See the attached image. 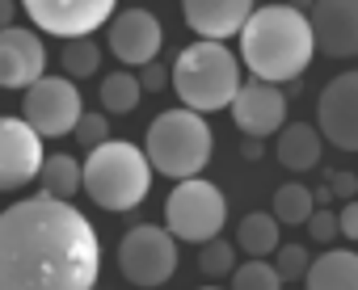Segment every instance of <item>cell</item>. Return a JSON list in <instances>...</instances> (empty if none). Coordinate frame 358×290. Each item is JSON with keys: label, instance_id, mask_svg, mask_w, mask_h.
<instances>
[{"label": "cell", "instance_id": "277c9868", "mask_svg": "<svg viewBox=\"0 0 358 290\" xmlns=\"http://www.w3.org/2000/svg\"><path fill=\"white\" fill-rule=\"evenodd\" d=\"M169 80H173V93L182 97L186 109L215 114V109H228V101L241 89V59L224 43L199 38L186 51H177Z\"/></svg>", "mask_w": 358, "mask_h": 290}, {"label": "cell", "instance_id": "f1b7e54d", "mask_svg": "<svg viewBox=\"0 0 358 290\" xmlns=\"http://www.w3.org/2000/svg\"><path fill=\"white\" fill-rule=\"evenodd\" d=\"M135 80H139V89H143V93H160V89L169 84V68H164V63H156V59H148V63H139V68H135Z\"/></svg>", "mask_w": 358, "mask_h": 290}, {"label": "cell", "instance_id": "ac0fdd59", "mask_svg": "<svg viewBox=\"0 0 358 290\" xmlns=\"http://www.w3.org/2000/svg\"><path fill=\"white\" fill-rule=\"evenodd\" d=\"M303 282L312 290H354L358 286V257L350 248H333V252L308 261Z\"/></svg>", "mask_w": 358, "mask_h": 290}, {"label": "cell", "instance_id": "ba28073f", "mask_svg": "<svg viewBox=\"0 0 358 290\" xmlns=\"http://www.w3.org/2000/svg\"><path fill=\"white\" fill-rule=\"evenodd\" d=\"M80 89L72 84V76H38L26 97H22V118L43 135V139H59L72 135L76 118H80Z\"/></svg>", "mask_w": 358, "mask_h": 290}, {"label": "cell", "instance_id": "3957f363", "mask_svg": "<svg viewBox=\"0 0 358 290\" xmlns=\"http://www.w3.org/2000/svg\"><path fill=\"white\" fill-rule=\"evenodd\" d=\"M80 190L101 211H114V215L135 211L152 190V165L135 143L101 139L97 148H89V156L80 165Z\"/></svg>", "mask_w": 358, "mask_h": 290}, {"label": "cell", "instance_id": "4fadbf2b", "mask_svg": "<svg viewBox=\"0 0 358 290\" xmlns=\"http://www.w3.org/2000/svg\"><path fill=\"white\" fill-rule=\"evenodd\" d=\"M232 109V122L241 135H253V139H270L282 122H287V93L270 80H241L236 97L228 101Z\"/></svg>", "mask_w": 358, "mask_h": 290}, {"label": "cell", "instance_id": "7402d4cb", "mask_svg": "<svg viewBox=\"0 0 358 290\" xmlns=\"http://www.w3.org/2000/svg\"><path fill=\"white\" fill-rule=\"evenodd\" d=\"M312 190L308 185H299V181H291V185H282L278 194H274V206H270V215L278 219V227H303V219L312 215Z\"/></svg>", "mask_w": 358, "mask_h": 290}, {"label": "cell", "instance_id": "5bb4252c", "mask_svg": "<svg viewBox=\"0 0 358 290\" xmlns=\"http://www.w3.org/2000/svg\"><path fill=\"white\" fill-rule=\"evenodd\" d=\"M312 47L329 59H354L358 51V0H312Z\"/></svg>", "mask_w": 358, "mask_h": 290}, {"label": "cell", "instance_id": "8992f818", "mask_svg": "<svg viewBox=\"0 0 358 290\" xmlns=\"http://www.w3.org/2000/svg\"><path fill=\"white\" fill-rule=\"evenodd\" d=\"M164 223L173 231V240L186 244H203L211 236L224 231L228 223V198L220 185L203 181V177H182L173 185L169 202H164Z\"/></svg>", "mask_w": 358, "mask_h": 290}, {"label": "cell", "instance_id": "44dd1931", "mask_svg": "<svg viewBox=\"0 0 358 290\" xmlns=\"http://www.w3.org/2000/svg\"><path fill=\"white\" fill-rule=\"evenodd\" d=\"M97 93H101V109H106V114H131V109L139 105V97H143L135 72H110Z\"/></svg>", "mask_w": 358, "mask_h": 290}, {"label": "cell", "instance_id": "f546056e", "mask_svg": "<svg viewBox=\"0 0 358 290\" xmlns=\"http://www.w3.org/2000/svg\"><path fill=\"white\" fill-rule=\"evenodd\" d=\"M337 231H341L345 240L358 236V206H354V198H345V206L337 211Z\"/></svg>", "mask_w": 358, "mask_h": 290}, {"label": "cell", "instance_id": "7a4b0ae2", "mask_svg": "<svg viewBox=\"0 0 358 290\" xmlns=\"http://www.w3.org/2000/svg\"><path fill=\"white\" fill-rule=\"evenodd\" d=\"M316 59L308 13L291 5H262L241 26V63L270 84L299 80Z\"/></svg>", "mask_w": 358, "mask_h": 290}, {"label": "cell", "instance_id": "d6986e66", "mask_svg": "<svg viewBox=\"0 0 358 290\" xmlns=\"http://www.w3.org/2000/svg\"><path fill=\"white\" fill-rule=\"evenodd\" d=\"M38 185H43V194L72 202V194H80V165L68 152H47L43 169H38Z\"/></svg>", "mask_w": 358, "mask_h": 290}, {"label": "cell", "instance_id": "4316f807", "mask_svg": "<svg viewBox=\"0 0 358 290\" xmlns=\"http://www.w3.org/2000/svg\"><path fill=\"white\" fill-rule=\"evenodd\" d=\"M72 135H76V143H80V148L89 152V148H97L101 139H110V118H106L101 109H80V118H76Z\"/></svg>", "mask_w": 358, "mask_h": 290}, {"label": "cell", "instance_id": "5b68a950", "mask_svg": "<svg viewBox=\"0 0 358 290\" xmlns=\"http://www.w3.org/2000/svg\"><path fill=\"white\" fill-rule=\"evenodd\" d=\"M215 152V135L203 122L199 109H164L148 122V139H143V156L156 173L182 181V177H199L207 169Z\"/></svg>", "mask_w": 358, "mask_h": 290}, {"label": "cell", "instance_id": "52a82bcc", "mask_svg": "<svg viewBox=\"0 0 358 290\" xmlns=\"http://www.w3.org/2000/svg\"><path fill=\"white\" fill-rule=\"evenodd\" d=\"M118 269L135 286H160L177 273V240L169 227H131L118 240Z\"/></svg>", "mask_w": 358, "mask_h": 290}, {"label": "cell", "instance_id": "ffe728a7", "mask_svg": "<svg viewBox=\"0 0 358 290\" xmlns=\"http://www.w3.org/2000/svg\"><path fill=\"white\" fill-rule=\"evenodd\" d=\"M278 219L270 215V211H249L245 219H241V227H236V244H241V252H249V257H270L274 248H278Z\"/></svg>", "mask_w": 358, "mask_h": 290}, {"label": "cell", "instance_id": "7c38bea8", "mask_svg": "<svg viewBox=\"0 0 358 290\" xmlns=\"http://www.w3.org/2000/svg\"><path fill=\"white\" fill-rule=\"evenodd\" d=\"M316 122H320L316 126L320 139H329L333 148H341V152L358 148V76L354 72H341L320 89Z\"/></svg>", "mask_w": 358, "mask_h": 290}, {"label": "cell", "instance_id": "cb8c5ba5", "mask_svg": "<svg viewBox=\"0 0 358 290\" xmlns=\"http://www.w3.org/2000/svg\"><path fill=\"white\" fill-rule=\"evenodd\" d=\"M199 248H203V252H199V273H203V277H228V273L236 269V248H232L228 240L211 236V240H203Z\"/></svg>", "mask_w": 358, "mask_h": 290}, {"label": "cell", "instance_id": "d590c367", "mask_svg": "<svg viewBox=\"0 0 358 290\" xmlns=\"http://www.w3.org/2000/svg\"><path fill=\"white\" fill-rule=\"evenodd\" d=\"M131 5H139V0H131Z\"/></svg>", "mask_w": 358, "mask_h": 290}, {"label": "cell", "instance_id": "9a60e30c", "mask_svg": "<svg viewBox=\"0 0 358 290\" xmlns=\"http://www.w3.org/2000/svg\"><path fill=\"white\" fill-rule=\"evenodd\" d=\"M47 72V47L26 26L0 30V89H30Z\"/></svg>", "mask_w": 358, "mask_h": 290}, {"label": "cell", "instance_id": "484cf974", "mask_svg": "<svg viewBox=\"0 0 358 290\" xmlns=\"http://www.w3.org/2000/svg\"><path fill=\"white\" fill-rule=\"evenodd\" d=\"M308 261H312V252H308L303 244H282V240H278V248H274V269H278L282 282H303Z\"/></svg>", "mask_w": 358, "mask_h": 290}, {"label": "cell", "instance_id": "1f68e13d", "mask_svg": "<svg viewBox=\"0 0 358 290\" xmlns=\"http://www.w3.org/2000/svg\"><path fill=\"white\" fill-rule=\"evenodd\" d=\"M262 143H266V139H253V135H245V143H241V156H245V160H262Z\"/></svg>", "mask_w": 358, "mask_h": 290}, {"label": "cell", "instance_id": "603a6c76", "mask_svg": "<svg viewBox=\"0 0 358 290\" xmlns=\"http://www.w3.org/2000/svg\"><path fill=\"white\" fill-rule=\"evenodd\" d=\"M64 76H72V80H89V76H97V68H101V47L93 43V34H85V38H64Z\"/></svg>", "mask_w": 358, "mask_h": 290}, {"label": "cell", "instance_id": "e0dca14e", "mask_svg": "<svg viewBox=\"0 0 358 290\" xmlns=\"http://www.w3.org/2000/svg\"><path fill=\"white\" fill-rule=\"evenodd\" d=\"M278 143H274V156L282 169L291 173H312L320 165V130L308 126V122H282L278 130Z\"/></svg>", "mask_w": 358, "mask_h": 290}, {"label": "cell", "instance_id": "d4e9b609", "mask_svg": "<svg viewBox=\"0 0 358 290\" xmlns=\"http://www.w3.org/2000/svg\"><path fill=\"white\" fill-rule=\"evenodd\" d=\"M232 282H236V290H278L282 286L278 269L266 257H249L241 269H232Z\"/></svg>", "mask_w": 358, "mask_h": 290}, {"label": "cell", "instance_id": "8fae6325", "mask_svg": "<svg viewBox=\"0 0 358 290\" xmlns=\"http://www.w3.org/2000/svg\"><path fill=\"white\" fill-rule=\"evenodd\" d=\"M43 135L26 118H0V194L26 190L43 169Z\"/></svg>", "mask_w": 358, "mask_h": 290}, {"label": "cell", "instance_id": "e575fe53", "mask_svg": "<svg viewBox=\"0 0 358 290\" xmlns=\"http://www.w3.org/2000/svg\"><path fill=\"white\" fill-rule=\"evenodd\" d=\"M291 9H299V13H308V9H312V0H291Z\"/></svg>", "mask_w": 358, "mask_h": 290}, {"label": "cell", "instance_id": "6da1fadb", "mask_svg": "<svg viewBox=\"0 0 358 290\" xmlns=\"http://www.w3.org/2000/svg\"><path fill=\"white\" fill-rule=\"evenodd\" d=\"M97 273V231L68 198L38 194L0 211V290H89Z\"/></svg>", "mask_w": 358, "mask_h": 290}, {"label": "cell", "instance_id": "d6a6232c", "mask_svg": "<svg viewBox=\"0 0 358 290\" xmlns=\"http://www.w3.org/2000/svg\"><path fill=\"white\" fill-rule=\"evenodd\" d=\"M17 22V0H0V30Z\"/></svg>", "mask_w": 358, "mask_h": 290}, {"label": "cell", "instance_id": "83f0119b", "mask_svg": "<svg viewBox=\"0 0 358 290\" xmlns=\"http://www.w3.org/2000/svg\"><path fill=\"white\" fill-rule=\"evenodd\" d=\"M303 227H308V236L316 244H333L337 240V211L333 206H312V215L303 219Z\"/></svg>", "mask_w": 358, "mask_h": 290}, {"label": "cell", "instance_id": "30bf717a", "mask_svg": "<svg viewBox=\"0 0 358 290\" xmlns=\"http://www.w3.org/2000/svg\"><path fill=\"white\" fill-rule=\"evenodd\" d=\"M160 43H164V30H160V17L139 9V5H127L122 13H110V26H106V47L118 63L127 68H139L148 59L160 55Z\"/></svg>", "mask_w": 358, "mask_h": 290}, {"label": "cell", "instance_id": "836d02e7", "mask_svg": "<svg viewBox=\"0 0 358 290\" xmlns=\"http://www.w3.org/2000/svg\"><path fill=\"white\" fill-rule=\"evenodd\" d=\"M312 202H316V206H329V202H333V190H329V185H324V190H312Z\"/></svg>", "mask_w": 358, "mask_h": 290}, {"label": "cell", "instance_id": "4dcf8cb0", "mask_svg": "<svg viewBox=\"0 0 358 290\" xmlns=\"http://www.w3.org/2000/svg\"><path fill=\"white\" fill-rule=\"evenodd\" d=\"M329 190H333V198H354L358 177H354V173H333V177H329Z\"/></svg>", "mask_w": 358, "mask_h": 290}, {"label": "cell", "instance_id": "9c48e42d", "mask_svg": "<svg viewBox=\"0 0 358 290\" xmlns=\"http://www.w3.org/2000/svg\"><path fill=\"white\" fill-rule=\"evenodd\" d=\"M114 5L118 0H22L30 22L55 38H85V34L101 30V22H110Z\"/></svg>", "mask_w": 358, "mask_h": 290}, {"label": "cell", "instance_id": "2e32d148", "mask_svg": "<svg viewBox=\"0 0 358 290\" xmlns=\"http://www.w3.org/2000/svg\"><path fill=\"white\" fill-rule=\"evenodd\" d=\"M253 13V0H182V17L199 38H232L241 34L245 17Z\"/></svg>", "mask_w": 358, "mask_h": 290}]
</instances>
